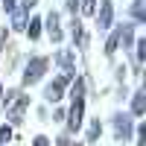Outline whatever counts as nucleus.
Here are the masks:
<instances>
[{
	"mask_svg": "<svg viewBox=\"0 0 146 146\" xmlns=\"http://www.w3.org/2000/svg\"><path fill=\"white\" fill-rule=\"evenodd\" d=\"M3 6H6V12H15V0H3Z\"/></svg>",
	"mask_w": 146,
	"mask_h": 146,
	"instance_id": "obj_18",
	"label": "nucleus"
},
{
	"mask_svg": "<svg viewBox=\"0 0 146 146\" xmlns=\"http://www.w3.org/2000/svg\"><path fill=\"white\" fill-rule=\"evenodd\" d=\"M32 146H50V137H44V135H38L32 140Z\"/></svg>",
	"mask_w": 146,
	"mask_h": 146,
	"instance_id": "obj_16",
	"label": "nucleus"
},
{
	"mask_svg": "<svg viewBox=\"0 0 146 146\" xmlns=\"http://www.w3.org/2000/svg\"><path fill=\"white\" fill-rule=\"evenodd\" d=\"M70 94H73V100H76V96H85V79H76V82H73Z\"/></svg>",
	"mask_w": 146,
	"mask_h": 146,
	"instance_id": "obj_10",
	"label": "nucleus"
},
{
	"mask_svg": "<svg viewBox=\"0 0 146 146\" xmlns=\"http://www.w3.org/2000/svg\"><path fill=\"white\" fill-rule=\"evenodd\" d=\"M35 3H38V0H23V9H32Z\"/></svg>",
	"mask_w": 146,
	"mask_h": 146,
	"instance_id": "obj_19",
	"label": "nucleus"
},
{
	"mask_svg": "<svg viewBox=\"0 0 146 146\" xmlns=\"http://www.w3.org/2000/svg\"><path fill=\"white\" fill-rule=\"evenodd\" d=\"M143 108H146L143 94H135V102H131V111H135V117H140V114H143Z\"/></svg>",
	"mask_w": 146,
	"mask_h": 146,
	"instance_id": "obj_8",
	"label": "nucleus"
},
{
	"mask_svg": "<svg viewBox=\"0 0 146 146\" xmlns=\"http://www.w3.org/2000/svg\"><path fill=\"white\" fill-rule=\"evenodd\" d=\"M114 126H117V137L120 140H129V135H131V120H129V114H117Z\"/></svg>",
	"mask_w": 146,
	"mask_h": 146,
	"instance_id": "obj_5",
	"label": "nucleus"
},
{
	"mask_svg": "<svg viewBox=\"0 0 146 146\" xmlns=\"http://www.w3.org/2000/svg\"><path fill=\"white\" fill-rule=\"evenodd\" d=\"M44 70H47V58L44 56H35L32 62L27 64V70H23V85H35L44 76Z\"/></svg>",
	"mask_w": 146,
	"mask_h": 146,
	"instance_id": "obj_1",
	"label": "nucleus"
},
{
	"mask_svg": "<svg viewBox=\"0 0 146 146\" xmlns=\"http://www.w3.org/2000/svg\"><path fill=\"white\" fill-rule=\"evenodd\" d=\"M143 58H146V38L137 41V62H143Z\"/></svg>",
	"mask_w": 146,
	"mask_h": 146,
	"instance_id": "obj_15",
	"label": "nucleus"
},
{
	"mask_svg": "<svg viewBox=\"0 0 146 146\" xmlns=\"http://www.w3.org/2000/svg\"><path fill=\"white\" fill-rule=\"evenodd\" d=\"M131 18H135L137 23H146V12H143V0H135V3H131Z\"/></svg>",
	"mask_w": 146,
	"mask_h": 146,
	"instance_id": "obj_7",
	"label": "nucleus"
},
{
	"mask_svg": "<svg viewBox=\"0 0 146 146\" xmlns=\"http://www.w3.org/2000/svg\"><path fill=\"white\" fill-rule=\"evenodd\" d=\"M41 18H29V27H23V29H27V35H29V38L35 41V38H38V35H41Z\"/></svg>",
	"mask_w": 146,
	"mask_h": 146,
	"instance_id": "obj_6",
	"label": "nucleus"
},
{
	"mask_svg": "<svg viewBox=\"0 0 146 146\" xmlns=\"http://www.w3.org/2000/svg\"><path fill=\"white\" fill-rule=\"evenodd\" d=\"M117 47H120V35L114 32L111 38H108V44H105V56H114V53H117Z\"/></svg>",
	"mask_w": 146,
	"mask_h": 146,
	"instance_id": "obj_9",
	"label": "nucleus"
},
{
	"mask_svg": "<svg viewBox=\"0 0 146 146\" xmlns=\"http://www.w3.org/2000/svg\"><path fill=\"white\" fill-rule=\"evenodd\" d=\"M12 140V126H0V146H6Z\"/></svg>",
	"mask_w": 146,
	"mask_h": 146,
	"instance_id": "obj_13",
	"label": "nucleus"
},
{
	"mask_svg": "<svg viewBox=\"0 0 146 146\" xmlns=\"http://www.w3.org/2000/svg\"><path fill=\"white\" fill-rule=\"evenodd\" d=\"M67 9H70V12H76V9H79V0H67Z\"/></svg>",
	"mask_w": 146,
	"mask_h": 146,
	"instance_id": "obj_17",
	"label": "nucleus"
},
{
	"mask_svg": "<svg viewBox=\"0 0 146 146\" xmlns=\"http://www.w3.org/2000/svg\"><path fill=\"white\" fill-rule=\"evenodd\" d=\"M70 82V73H64V76H58V79H53L50 85H47V91H44V100L47 102H58V100H62V91H64V85Z\"/></svg>",
	"mask_w": 146,
	"mask_h": 146,
	"instance_id": "obj_3",
	"label": "nucleus"
},
{
	"mask_svg": "<svg viewBox=\"0 0 146 146\" xmlns=\"http://www.w3.org/2000/svg\"><path fill=\"white\" fill-rule=\"evenodd\" d=\"M79 9L85 15H91V12H96V0H79Z\"/></svg>",
	"mask_w": 146,
	"mask_h": 146,
	"instance_id": "obj_12",
	"label": "nucleus"
},
{
	"mask_svg": "<svg viewBox=\"0 0 146 146\" xmlns=\"http://www.w3.org/2000/svg\"><path fill=\"white\" fill-rule=\"evenodd\" d=\"M47 29H58V12H50V15H47Z\"/></svg>",
	"mask_w": 146,
	"mask_h": 146,
	"instance_id": "obj_14",
	"label": "nucleus"
},
{
	"mask_svg": "<svg viewBox=\"0 0 146 146\" xmlns=\"http://www.w3.org/2000/svg\"><path fill=\"white\" fill-rule=\"evenodd\" d=\"M82 114H85V96H76L73 105H70V114H67V131L82 129Z\"/></svg>",
	"mask_w": 146,
	"mask_h": 146,
	"instance_id": "obj_2",
	"label": "nucleus"
},
{
	"mask_svg": "<svg viewBox=\"0 0 146 146\" xmlns=\"http://www.w3.org/2000/svg\"><path fill=\"white\" fill-rule=\"evenodd\" d=\"M111 21H114V6H111V0H102L100 12H96V23H100V29H108Z\"/></svg>",
	"mask_w": 146,
	"mask_h": 146,
	"instance_id": "obj_4",
	"label": "nucleus"
},
{
	"mask_svg": "<svg viewBox=\"0 0 146 146\" xmlns=\"http://www.w3.org/2000/svg\"><path fill=\"white\" fill-rule=\"evenodd\" d=\"M100 135H102V126H100V120H94V123H91V131H88V140H96Z\"/></svg>",
	"mask_w": 146,
	"mask_h": 146,
	"instance_id": "obj_11",
	"label": "nucleus"
}]
</instances>
